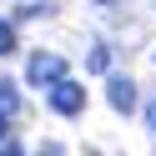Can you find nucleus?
I'll return each instance as SVG.
<instances>
[{
	"label": "nucleus",
	"instance_id": "obj_8",
	"mask_svg": "<svg viewBox=\"0 0 156 156\" xmlns=\"http://www.w3.org/2000/svg\"><path fill=\"white\" fill-rule=\"evenodd\" d=\"M5 136H10V116L0 111V141H5Z\"/></svg>",
	"mask_w": 156,
	"mask_h": 156
},
{
	"label": "nucleus",
	"instance_id": "obj_1",
	"mask_svg": "<svg viewBox=\"0 0 156 156\" xmlns=\"http://www.w3.org/2000/svg\"><path fill=\"white\" fill-rule=\"evenodd\" d=\"M61 76H66V55H55V51H35L30 66H25V81L30 86H55Z\"/></svg>",
	"mask_w": 156,
	"mask_h": 156
},
{
	"label": "nucleus",
	"instance_id": "obj_3",
	"mask_svg": "<svg viewBox=\"0 0 156 156\" xmlns=\"http://www.w3.org/2000/svg\"><path fill=\"white\" fill-rule=\"evenodd\" d=\"M106 96H111V106L116 111H136V81H126V76H111V81H106Z\"/></svg>",
	"mask_w": 156,
	"mask_h": 156
},
{
	"label": "nucleus",
	"instance_id": "obj_7",
	"mask_svg": "<svg viewBox=\"0 0 156 156\" xmlns=\"http://www.w3.org/2000/svg\"><path fill=\"white\" fill-rule=\"evenodd\" d=\"M0 156H25V151H20L15 141H0Z\"/></svg>",
	"mask_w": 156,
	"mask_h": 156
},
{
	"label": "nucleus",
	"instance_id": "obj_4",
	"mask_svg": "<svg viewBox=\"0 0 156 156\" xmlns=\"http://www.w3.org/2000/svg\"><path fill=\"white\" fill-rule=\"evenodd\" d=\"M15 106H20V96H15V86H10V81H5V76H0V111L10 116V111H15Z\"/></svg>",
	"mask_w": 156,
	"mask_h": 156
},
{
	"label": "nucleus",
	"instance_id": "obj_2",
	"mask_svg": "<svg viewBox=\"0 0 156 156\" xmlns=\"http://www.w3.org/2000/svg\"><path fill=\"white\" fill-rule=\"evenodd\" d=\"M45 91H51V111H55V116H81V111H86V91H81L76 81H66V76H61L55 86H45Z\"/></svg>",
	"mask_w": 156,
	"mask_h": 156
},
{
	"label": "nucleus",
	"instance_id": "obj_9",
	"mask_svg": "<svg viewBox=\"0 0 156 156\" xmlns=\"http://www.w3.org/2000/svg\"><path fill=\"white\" fill-rule=\"evenodd\" d=\"M146 126H151V131H156V101L146 106Z\"/></svg>",
	"mask_w": 156,
	"mask_h": 156
},
{
	"label": "nucleus",
	"instance_id": "obj_10",
	"mask_svg": "<svg viewBox=\"0 0 156 156\" xmlns=\"http://www.w3.org/2000/svg\"><path fill=\"white\" fill-rule=\"evenodd\" d=\"M96 5H116V0H96Z\"/></svg>",
	"mask_w": 156,
	"mask_h": 156
},
{
	"label": "nucleus",
	"instance_id": "obj_6",
	"mask_svg": "<svg viewBox=\"0 0 156 156\" xmlns=\"http://www.w3.org/2000/svg\"><path fill=\"white\" fill-rule=\"evenodd\" d=\"M10 51H15V25L0 20V55H10Z\"/></svg>",
	"mask_w": 156,
	"mask_h": 156
},
{
	"label": "nucleus",
	"instance_id": "obj_5",
	"mask_svg": "<svg viewBox=\"0 0 156 156\" xmlns=\"http://www.w3.org/2000/svg\"><path fill=\"white\" fill-rule=\"evenodd\" d=\"M86 66H91L96 76H106V71H111V51H106V45H96V51H91V61H86Z\"/></svg>",
	"mask_w": 156,
	"mask_h": 156
}]
</instances>
